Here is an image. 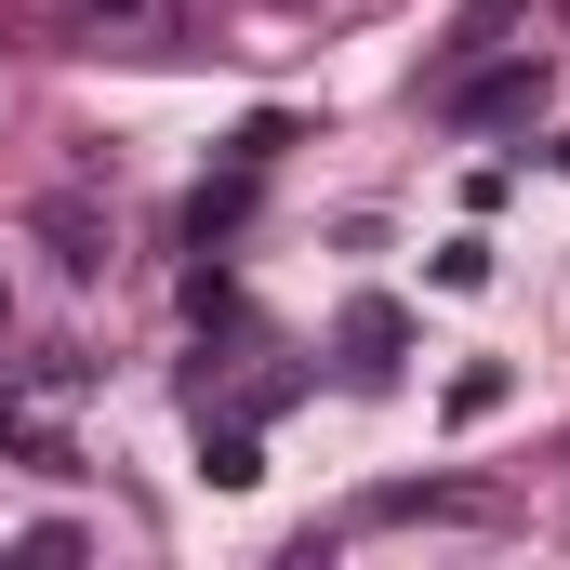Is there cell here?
<instances>
[{"mask_svg": "<svg viewBox=\"0 0 570 570\" xmlns=\"http://www.w3.org/2000/svg\"><path fill=\"white\" fill-rule=\"evenodd\" d=\"M438 107H451L464 134H531V120L558 107V67H544V53H504V67H438Z\"/></svg>", "mask_w": 570, "mask_h": 570, "instance_id": "obj_1", "label": "cell"}, {"mask_svg": "<svg viewBox=\"0 0 570 570\" xmlns=\"http://www.w3.org/2000/svg\"><path fill=\"white\" fill-rule=\"evenodd\" d=\"M358 518H372V531H412V518H504V491H478V478H399V491H372Z\"/></svg>", "mask_w": 570, "mask_h": 570, "instance_id": "obj_2", "label": "cell"}, {"mask_svg": "<svg viewBox=\"0 0 570 570\" xmlns=\"http://www.w3.org/2000/svg\"><path fill=\"white\" fill-rule=\"evenodd\" d=\"M332 345H345V372H372V385H385V372H399V358H412V318H399V305H385V292H358V305H345V318H332Z\"/></svg>", "mask_w": 570, "mask_h": 570, "instance_id": "obj_3", "label": "cell"}, {"mask_svg": "<svg viewBox=\"0 0 570 570\" xmlns=\"http://www.w3.org/2000/svg\"><path fill=\"white\" fill-rule=\"evenodd\" d=\"M40 239H53V266H67V279H94V266H107V226H94V199H40Z\"/></svg>", "mask_w": 570, "mask_h": 570, "instance_id": "obj_4", "label": "cell"}, {"mask_svg": "<svg viewBox=\"0 0 570 570\" xmlns=\"http://www.w3.org/2000/svg\"><path fill=\"white\" fill-rule=\"evenodd\" d=\"M0 451H13V464H40V478H80V451H67V438L40 425V412H27L13 385H0Z\"/></svg>", "mask_w": 570, "mask_h": 570, "instance_id": "obj_5", "label": "cell"}, {"mask_svg": "<svg viewBox=\"0 0 570 570\" xmlns=\"http://www.w3.org/2000/svg\"><path fill=\"white\" fill-rule=\"evenodd\" d=\"M67 27H107V40H173V0H53Z\"/></svg>", "mask_w": 570, "mask_h": 570, "instance_id": "obj_6", "label": "cell"}, {"mask_svg": "<svg viewBox=\"0 0 570 570\" xmlns=\"http://www.w3.org/2000/svg\"><path fill=\"white\" fill-rule=\"evenodd\" d=\"M199 478H213V491H253V478H266L253 425H199Z\"/></svg>", "mask_w": 570, "mask_h": 570, "instance_id": "obj_7", "label": "cell"}, {"mask_svg": "<svg viewBox=\"0 0 570 570\" xmlns=\"http://www.w3.org/2000/svg\"><path fill=\"white\" fill-rule=\"evenodd\" d=\"M504 399H518V372H504V358H464V372H451V425H491Z\"/></svg>", "mask_w": 570, "mask_h": 570, "instance_id": "obj_8", "label": "cell"}, {"mask_svg": "<svg viewBox=\"0 0 570 570\" xmlns=\"http://www.w3.org/2000/svg\"><path fill=\"white\" fill-rule=\"evenodd\" d=\"M438 292H491V239H451L438 253Z\"/></svg>", "mask_w": 570, "mask_h": 570, "instance_id": "obj_9", "label": "cell"}, {"mask_svg": "<svg viewBox=\"0 0 570 570\" xmlns=\"http://www.w3.org/2000/svg\"><path fill=\"white\" fill-rule=\"evenodd\" d=\"M0 332H13V279H0Z\"/></svg>", "mask_w": 570, "mask_h": 570, "instance_id": "obj_10", "label": "cell"}, {"mask_svg": "<svg viewBox=\"0 0 570 570\" xmlns=\"http://www.w3.org/2000/svg\"><path fill=\"white\" fill-rule=\"evenodd\" d=\"M558 173H570V134H558Z\"/></svg>", "mask_w": 570, "mask_h": 570, "instance_id": "obj_11", "label": "cell"}]
</instances>
